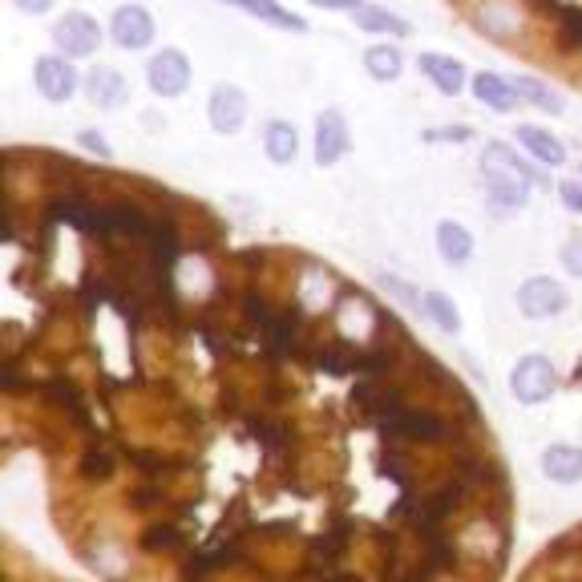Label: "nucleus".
Masks as SVG:
<instances>
[{
    "mask_svg": "<svg viewBox=\"0 0 582 582\" xmlns=\"http://www.w3.org/2000/svg\"><path fill=\"white\" fill-rule=\"evenodd\" d=\"M9 219V457L98 582H506L513 485L457 376L324 263L214 259L77 178Z\"/></svg>",
    "mask_w": 582,
    "mask_h": 582,
    "instance_id": "f257e3e1",
    "label": "nucleus"
},
{
    "mask_svg": "<svg viewBox=\"0 0 582 582\" xmlns=\"http://www.w3.org/2000/svg\"><path fill=\"white\" fill-rule=\"evenodd\" d=\"M513 582H582V522L546 542Z\"/></svg>",
    "mask_w": 582,
    "mask_h": 582,
    "instance_id": "f03ea898",
    "label": "nucleus"
},
{
    "mask_svg": "<svg viewBox=\"0 0 582 582\" xmlns=\"http://www.w3.org/2000/svg\"><path fill=\"white\" fill-rule=\"evenodd\" d=\"M510 388H513V397L522 400V405H542V400H550V393H554L550 360H546V356H538V352L522 356V360L513 364V372H510Z\"/></svg>",
    "mask_w": 582,
    "mask_h": 582,
    "instance_id": "7ed1b4c3",
    "label": "nucleus"
},
{
    "mask_svg": "<svg viewBox=\"0 0 582 582\" xmlns=\"http://www.w3.org/2000/svg\"><path fill=\"white\" fill-rule=\"evenodd\" d=\"M146 82L158 98H183L190 86V61L183 49H162L150 65H146Z\"/></svg>",
    "mask_w": 582,
    "mask_h": 582,
    "instance_id": "20e7f679",
    "label": "nucleus"
},
{
    "mask_svg": "<svg viewBox=\"0 0 582 582\" xmlns=\"http://www.w3.org/2000/svg\"><path fill=\"white\" fill-rule=\"evenodd\" d=\"M53 45H58L61 58H89L101 45V29L98 21L86 13H65L53 29Z\"/></svg>",
    "mask_w": 582,
    "mask_h": 582,
    "instance_id": "39448f33",
    "label": "nucleus"
},
{
    "mask_svg": "<svg viewBox=\"0 0 582 582\" xmlns=\"http://www.w3.org/2000/svg\"><path fill=\"white\" fill-rule=\"evenodd\" d=\"M567 287L550 280V275H530L522 287H518V308H522L530 320H546V315H558L567 308Z\"/></svg>",
    "mask_w": 582,
    "mask_h": 582,
    "instance_id": "423d86ee",
    "label": "nucleus"
},
{
    "mask_svg": "<svg viewBox=\"0 0 582 582\" xmlns=\"http://www.w3.org/2000/svg\"><path fill=\"white\" fill-rule=\"evenodd\" d=\"M110 33H114V45L117 49H146V45L154 41V16L146 13L143 4H122L110 21Z\"/></svg>",
    "mask_w": 582,
    "mask_h": 582,
    "instance_id": "0eeeda50",
    "label": "nucleus"
},
{
    "mask_svg": "<svg viewBox=\"0 0 582 582\" xmlns=\"http://www.w3.org/2000/svg\"><path fill=\"white\" fill-rule=\"evenodd\" d=\"M33 82L45 101H70L77 89V70L70 65V58H41L33 70Z\"/></svg>",
    "mask_w": 582,
    "mask_h": 582,
    "instance_id": "6e6552de",
    "label": "nucleus"
},
{
    "mask_svg": "<svg viewBox=\"0 0 582 582\" xmlns=\"http://www.w3.org/2000/svg\"><path fill=\"white\" fill-rule=\"evenodd\" d=\"M348 122H344L340 110H324L320 114V126H315V162L320 166H336L344 154H348Z\"/></svg>",
    "mask_w": 582,
    "mask_h": 582,
    "instance_id": "1a4fd4ad",
    "label": "nucleus"
},
{
    "mask_svg": "<svg viewBox=\"0 0 582 582\" xmlns=\"http://www.w3.org/2000/svg\"><path fill=\"white\" fill-rule=\"evenodd\" d=\"M482 178H485V190H490V207L501 214L510 211H522L525 207V186L522 178H513V174L497 171V166H482Z\"/></svg>",
    "mask_w": 582,
    "mask_h": 582,
    "instance_id": "9d476101",
    "label": "nucleus"
},
{
    "mask_svg": "<svg viewBox=\"0 0 582 582\" xmlns=\"http://www.w3.org/2000/svg\"><path fill=\"white\" fill-rule=\"evenodd\" d=\"M207 114H211V126L219 134H235L243 126V117H247V98H243L239 86H219L211 94V106H207Z\"/></svg>",
    "mask_w": 582,
    "mask_h": 582,
    "instance_id": "9b49d317",
    "label": "nucleus"
},
{
    "mask_svg": "<svg viewBox=\"0 0 582 582\" xmlns=\"http://www.w3.org/2000/svg\"><path fill=\"white\" fill-rule=\"evenodd\" d=\"M4 582H70V579H61L58 570H49L45 562H37L33 554H25L9 538L4 542Z\"/></svg>",
    "mask_w": 582,
    "mask_h": 582,
    "instance_id": "f8f14e48",
    "label": "nucleus"
},
{
    "mask_svg": "<svg viewBox=\"0 0 582 582\" xmlns=\"http://www.w3.org/2000/svg\"><path fill=\"white\" fill-rule=\"evenodd\" d=\"M86 89H89V101H94L98 110H122L129 98V82L117 70H94Z\"/></svg>",
    "mask_w": 582,
    "mask_h": 582,
    "instance_id": "ddd939ff",
    "label": "nucleus"
},
{
    "mask_svg": "<svg viewBox=\"0 0 582 582\" xmlns=\"http://www.w3.org/2000/svg\"><path fill=\"white\" fill-rule=\"evenodd\" d=\"M421 73L441 89V94H461L466 89V65L457 58H445V53H421Z\"/></svg>",
    "mask_w": 582,
    "mask_h": 582,
    "instance_id": "4468645a",
    "label": "nucleus"
},
{
    "mask_svg": "<svg viewBox=\"0 0 582 582\" xmlns=\"http://www.w3.org/2000/svg\"><path fill=\"white\" fill-rule=\"evenodd\" d=\"M223 4H231V9H243L247 16H259V21H268V25H275V29H292V33L308 29V21H304V16H296L292 9H284L280 0H223Z\"/></svg>",
    "mask_w": 582,
    "mask_h": 582,
    "instance_id": "2eb2a0df",
    "label": "nucleus"
},
{
    "mask_svg": "<svg viewBox=\"0 0 582 582\" xmlns=\"http://www.w3.org/2000/svg\"><path fill=\"white\" fill-rule=\"evenodd\" d=\"M473 98L482 101V106H490V110H497V114H510L513 106H518V89H513V82H506V77H497V73H478L473 77Z\"/></svg>",
    "mask_w": 582,
    "mask_h": 582,
    "instance_id": "dca6fc26",
    "label": "nucleus"
},
{
    "mask_svg": "<svg viewBox=\"0 0 582 582\" xmlns=\"http://www.w3.org/2000/svg\"><path fill=\"white\" fill-rule=\"evenodd\" d=\"M542 473L558 485H570L582 478V449L574 445H550L546 454H542Z\"/></svg>",
    "mask_w": 582,
    "mask_h": 582,
    "instance_id": "f3484780",
    "label": "nucleus"
},
{
    "mask_svg": "<svg viewBox=\"0 0 582 582\" xmlns=\"http://www.w3.org/2000/svg\"><path fill=\"white\" fill-rule=\"evenodd\" d=\"M437 251L445 263H454V268H461V263H469V256H473V235H469L461 223H454V219H445L437 227Z\"/></svg>",
    "mask_w": 582,
    "mask_h": 582,
    "instance_id": "a211bd4d",
    "label": "nucleus"
},
{
    "mask_svg": "<svg viewBox=\"0 0 582 582\" xmlns=\"http://www.w3.org/2000/svg\"><path fill=\"white\" fill-rule=\"evenodd\" d=\"M518 143L530 150V154L546 162V166H562L567 162V146L554 138L550 129H538V126H518Z\"/></svg>",
    "mask_w": 582,
    "mask_h": 582,
    "instance_id": "6ab92c4d",
    "label": "nucleus"
},
{
    "mask_svg": "<svg viewBox=\"0 0 582 582\" xmlns=\"http://www.w3.org/2000/svg\"><path fill=\"white\" fill-rule=\"evenodd\" d=\"M482 166H497V171L513 174V178H522V183H530V186L542 183V174H538V171H530L522 158L513 154V146H506V143H490V146H485Z\"/></svg>",
    "mask_w": 582,
    "mask_h": 582,
    "instance_id": "aec40b11",
    "label": "nucleus"
},
{
    "mask_svg": "<svg viewBox=\"0 0 582 582\" xmlns=\"http://www.w3.org/2000/svg\"><path fill=\"white\" fill-rule=\"evenodd\" d=\"M263 146H268V158L275 162V166H292V162H296V150H299L296 126L271 122L268 134H263Z\"/></svg>",
    "mask_w": 582,
    "mask_h": 582,
    "instance_id": "412c9836",
    "label": "nucleus"
},
{
    "mask_svg": "<svg viewBox=\"0 0 582 582\" xmlns=\"http://www.w3.org/2000/svg\"><path fill=\"white\" fill-rule=\"evenodd\" d=\"M364 70H369L372 82H397L400 70H405V58L393 45H372L369 53H364Z\"/></svg>",
    "mask_w": 582,
    "mask_h": 582,
    "instance_id": "4be33fe9",
    "label": "nucleus"
},
{
    "mask_svg": "<svg viewBox=\"0 0 582 582\" xmlns=\"http://www.w3.org/2000/svg\"><path fill=\"white\" fill-rule=\"evenodd\" d=\"M356 25L364 33H388V37H409V21L405 16H397V13H384V9H369V4H360L356 9Z\"/></svg>",
    "mask_w": 582,
    "mask_h": 582,
    "instance_id": "5701e85b",
    "label": "nucleus"
},
{
    "mask_svg": "<svg viewBox=\"0 0 582 582\" xmlns=\"http://www.w3.org/2000/svg\"><path fill=\"white\" fill-rule=\"evenodd\" d=\"M513 89H518V98L530 101L542 114H562V98L546 82H538V77H513Z\"/></svg>",
    "mask_w": 582,
    "mask_h": 582,
    "instance_id": "b1692460",
    "label": "nucleus"
},
{
    "mask_svg": "<svg viewBox=\"0 0 582 582\" xmlns=\"http://www.w3.org/2000/svg\"><path fill=\"white\" fill-rule=\"evenodd\" d=\"M421 308L433 315V324H437L441 332H461V312H457L454 304L441 296V292H429V296L421 299Z\"/></svg>",
    "mask_w": 582,
    "mask_h": 582,
    "instance_id": "393cba45",
    "label": "nucleus"
},
{
    "mask_svg": "<svg viewBox=\"0 0 582 582\" xmlns=\"http://www.w3.org/2000/svg\"><path fill=\"white\" fill-rule=\"evenodd\" d=\"M482 25L490 33H497V37H506V33L518 25V16H513L510 9L501 4V0H494V4H485V9H482Z\"/></svg>",
    "mask_w": 582,
    "mask_h": 582,
    "instance_id": "a878e982",
    "label": "nucleus"
},
{
    "mask_svg": "<svg viewBox=\"0 0 582 582\" xmlns=\"http://www.w3.org/2000/svg\"><path fill=\"white\" fill-rule=\"evenodd\" d=\"M558 199H562L567 211L582 214V178H567V183L558 186Z\"/></svg>",
    "mask_w": 582,
    "mask_h": 582,
    "instance_id": "bb28decb",
    "label": "nucleus"
},
{
    "mask_svg": "<svg viewBox=\"0 0 582 582\" xmlns=\"http://www.w3.org/2000/svg\"><path fill=\"white\" fill-rule=\"evenodd\" d=\"M562 263H567L570 275H579L582 280V235H574V239L562 247Z\"/></svg>",
    "mask_w": 582,
    "mask_h": 582,
    "instance_id": "cd10ccee",
    "label": "nucleus"
},
{
    "mask_svg": "<svg viewBox=\"0 0 582 582\" xmlns=\"http://www.w3.org/2000/svg\"><path fill=\"white\" fill-rule=\"evenodd\" d=\"M77 143L86 146V150H94V154H98L101 162H110V158H114V150H110V146H106V138H98V134H94V129H82V134H77Z\"/></svg>",
    "mask_w": 582,
    "mask_h": 582,
    "instance_id": "c85d7f7f",
    "label": "nucleus"
},
{
    "mask_svg": "<svg viewBox=\"0 0 582 582\" xmlns=\"http://www.w3.org/2000/svg\"><path fill=\"white\" fill-rule=\"evenodd\" d=\"M562 41L574 49V45H582V13H567L562 16Z\"/></svg>",
    "mask_w": 582,
    "mask_h": 582,
    "instance_id": "c756f323",
    "label": "nucleus"
},
{
    "mask_svg": "<svg viewBox=\"0 0 582 582\" xmlns=\"http://www.w3.org/2000/svg\"><path fill=\"white\" fill-rule=\"evenodd\" d=\"M320 9H332V13H356L360 9V0H312Z\"/></svg>",
    "mask_w": 582,
    "mask_h": 582,
    "instance_id": "7c9ffc66",
    "label": "nucleus"
},
{
    "mask_svg": "<svg viewBox=\"0 0 582 582\" xmlns=\"http://www.w3.org/2000/svg\"><path fill=\"white\" fill-rule=\"evenodd\" d=\"M16 9H21V13H49V9H53V0H13Z\"/></svg>",
    "mask_w": 582,
    "mask_h": 582,
    "instance_id": "2f4dec72",
    "label": "nucleus"
},
{
    "mask_svg": "<svg viewBox=\"0 0 582 582\" xmlns=\"http://www.w3.org/2000/svg\"><path fill=\"white\" fill-rule=\"evenodd\" d=\"M441 138H457V143H466L469 129L466 126H454V129H445V134H429V143H441Z\"/></svg>",
    "mask_w": 582,
    "mask_h": 582,
    "instance_id": "473e14b6",
    "label": "nucleus"
}]
</instances>
